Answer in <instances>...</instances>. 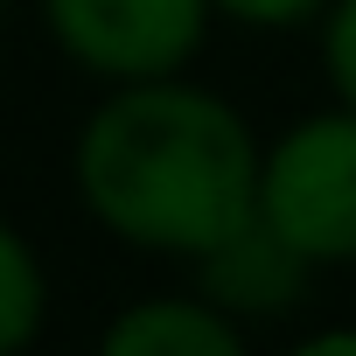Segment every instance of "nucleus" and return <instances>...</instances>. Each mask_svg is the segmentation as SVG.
Wrapping results in <instances>:
<instances>
[{"instance_id": "nucleus-1", "label": "nucleus", "mask_w": 356, "mask_h": 356, "mask_svg": "<svg viewBox=\"0 0 356 356\" xmlns=\"http://www.w3.org/2000/svg\"><path fill=\"white\" fill-rule=\"evenodd\" d=\"M259 140L252 126L196 84L140 77L84 119L77 189L105 231L147 252L203 259L238 224L259 217Z\"/></svg>"}, {"instance_id": "nucleus-2", "label": "nucleus", "mask_w": 356, "mask_h": 356, "mask_svg": "<svg viewBox=\"0 0 356 356\" xmlns=\"http://www.w3.org/2000/svg\"><path fill=\"white\" fill-rule=\"evenodd\" d=\"M259 217L314 266L356 259V105L293 126L266 154Z\"/></svg>"}, {"instance_id": "nucleus-3", "label": "nucleus", "mask_w": 356, "mask_h": 356, "mask_svg": "<svg viewBox=\"0 0 356 356\" xmlns=\"http://www.w3.org/2000/svg\"><path fill=\"white\" fill-rule=\"evenodd\" d=\"M49 35L98 77H175L210 29V0H42Z\"/></svg>"}, {"instance_id": "nucleus-4", "label": "nucleus", "mask_w": 356, "mask_h": 356, "mask_svg": "<svg viewBox=\"0 0 356 356\" xmlns=\"http://www.w3.org/2000/svg\"><path fill=\"white\" fill-rule=\"evenodd\" d=\"M307 266H314L307 252H293L266 217H252V224H238L224 245H210L196 259V286L224 314H280V307L300 300Z\"/></svg>"}, {"instance_id": "nucleus-5", "label": "nucleus", "mask_w": 356, "mask_h": 356, "mask_svg": "<svg viewBox=\"0 0 356 356\" xmlns=\"http://www.w3.org/2000/svg\"><path fill=\"white\" fill-rule=\"evenodd\" d=\"M98 356H245V335L217 300H140L105 328Z\"/></svg>"}, {"instance_id": "nucleus-6", "label": "nucleus", "mask_w": 356, "mask_h": 356, "mask_svg": "<svg viewBox=\"0 0 356 356\" xmlns=\"http://www.w3.org/2000/svg\"><path fill=\"white\" fill-rule=\"evenodd\" d=\"M42 307H49V286H42L35 245L0 217V356H22L42 335Z\"/></svg>"}, {"instance_id": "nucleus-7", "label": "nucleus", "mask_w": 356, "mask_h": 356, "mask_svg": "<svg viewBox=\"0 0 356 356\" xmlns=\"http://www.w3.org/2000/svg\"><path fill=\"white\" fill-rule=\"evenodd\" d=\"M321 63H328V84L342 91V105H356V0H335V8H328Z\"/></svg>"}, {"instance_id": "nucleus-8", "label": "nucleus", "mask_w": 356, "mask_h": 356, "mask_svg": "<svg viewBox=\"0 0 356 356\" xmlns=\"http://www.w3.org/2000/svg\"><path fill=\"white\" fill-rule=\"evenodd\" d=\"M210 8H224L231 22H252V29H293V22L321 15L328 0H210Z\"/></svg>"}, {"instance_id": "nucleus-9", "label": "nucleus", "mask_w": 356, "mask_h": 356, "mask_svg": "<svg viewBox=\"0 0 356 356\" xmlns=\"http://www.w3.org/2000/svg\"><path fill=\"white\" fill-rule=\"evenodd\" d=\"M293 356H356V328H328V335H307Z\"/></svg>"}]
</instances>
